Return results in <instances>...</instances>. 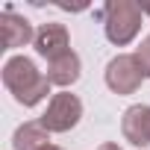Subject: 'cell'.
Returning <instances> with one entry per match:
<instances>
[{
	"mask_svg": "<svg viewBox=\"0 0 150 150\" xmlns=\"http://www.w3.org/2000/svg\"><path fill=\"white\" fill-rule=\"evenodd\" d=\"M3 86L12 91V97L21 106H35L50 94L53 83L47 80V74L35 68L30 56H12L3 65Z\"/></svg>",
	"mask_w": 150,
	"mask_h": 150,
	"instance_id": "1",
	"label": "cell"
},
{
	"mask_svg": "<svg viewBox=\"0 0 150 150\" xmlns=\"http://www.w3.org/2000/svg\"><path fill=\"white\" fill-rule=\"evenodd\" d=\"M141 21H144V6L135 0H109L103 6V30L115 47L129 44L138 35Z\"/></svg>",
	"mask_w": 150,
	"mask_h": 150,
	"instance_id": "2",
	"label": "cell"
},
{
	"mask_svg": "<svg viewBox=\"0 0 150 150\" xmlns=\"http://www.w3.org/2000/svg\"><path fill=\"white\" fill-rule=\"evenodd\" d=\"M83 118V100L71 91H59L50 97L47 112L38 118L47 132H71Z\"/></svg>",
	"mask_w": 150,
	"mask_h": 150,
	"instance_id": "3",
	"label": "cell"
},
{
	"mask_svg": "<svg viewBox=\"0 0 150 150\" xmlns=\"http://www.w3.org/2000/svg\"><path fill=\"white\" fill-rule=\"evenodd\" d=\"M144 71L138 68L132 53H118L115 59H109L106 65V86L115 94H135L144 83Z\"/></svg>",
	"mask_w": 150,
	"mask_h": 150,
	"instance_id": "4",
	"label": "cell"
},
{
	"mask_svg": "<svg viewBox=\"0 0 150 150\" xmlns=\"http://www.w3.org/2000/svg\"><path fill=\"white\" fill-rule=\"evenodd\" d=\"M35 53L38 56H44L47 62H53L56 56H62V53H68L71 50V35H68V27L65 24H56V21H50V24H41L38 30H35Z\"/></svg>",
	"mask_w": 150,
	"mask_h": 150,
	"instance_id": "5",
	"label": "cell"
},
{
	"mask_svg": "<svg viewBox=\"0 0 150 150\" xmlns=\"http://www.w3.org/2000/svg\"><path fill=\"white\" fill-rule=\"evenodd\" d=\"M121 132L129 144L135 147H150V106L147 103H135L124 112L121 118Z\"/></svg>",
	"mask_w": 150,
	"mask_h": 150,
	"instance_id": "6",
	"label": "cell"
},
{
	"mask_svg": "<svg viewBox=\"0 0 150 150\" xmlns=\"http://www.w3.org/2000/svg\"><path fill=\"white\" fill-rule=\"evenodd\" d=\"M0 27H3V50H15V47H24V44L35 41L33 24L24 15H15L12 6L3 9V15H0Z\"/></svg>",
	"mask_w": 150,
	"mask_h": 150,
	"instance_id": "7",
	"label": "cell"
},
{
	"mask_svg": "<svg viewBox=\"0 0 150 150\" xmlns=\"http://www.w3.org/2000/svg\"><path fill=\"white\" fill-rule=\"evenodd\" d=\"M80 71H83L80 56L74 53V50H68V53L56 56L53 62H47V80H50L53 86L68 88V86H74V83L80 80Z\"/></svg>",
	"mask_w": 150,
	"mask_h": 150,
	"instance_id": "8",
	"label": "cell"
},
{
	"mask_svg": "<svg viewBox=\"0 0 150 150\" xmlns=\"http://www.w3.org/2000/svg\"><path fill=\"white\" fill-rule=\"evenodd\" d=\"M47 144H50V132L44 129L41 121H27L12 135V150H41Z\"/></svg>",
	"mask_w": 150,
	"mask_h": 150,
	"instance_id": "9",
	"label": "cell"
},
{
	"mask_svg": "<svg viewBox=\"0 0 150 150\" xmlns=\"http://www.w3.org/2000/svg\"><path fill=\"white\" fill-rule=\"evenodd\" d=\"M132 56H135L138 68L144 71V77H150V33H147V35L141 38V44L135 47V53H132Z\"/></svg>",
	"mask_w": 150,
	"mask_h": 150,
	"instance_id": "10",
	"label": "cell"
},
{
	"mask_svg": "<svg viewBox=\"0 0 150 150\" xmlns=\"http://www.w3.org/2000/svg\"><path fill=\"white\" fill-rule=\"evenodd\" d=\"M100 150H121L115 141H106V144H100Z\"/></svg>",
	"mask_w": 150,
	"mask_h": 150,
	"instance_id": "11",
	"label": "cell"
},
{
	"mask_svg": "<svg viewBox=\"0 0 150 150\" xmlns=\"http://www.w3.org/2000/svg\"><path fill=\"white\" fill-rule=\"evenodd\" d=\"M41 150H62L59 144H47V147H41Z\"/></svg>",
	"mask_w": 150,
	"mask_h": 150,
	"instance_id": "12",
	"label": "cell"
}]
</instances>
